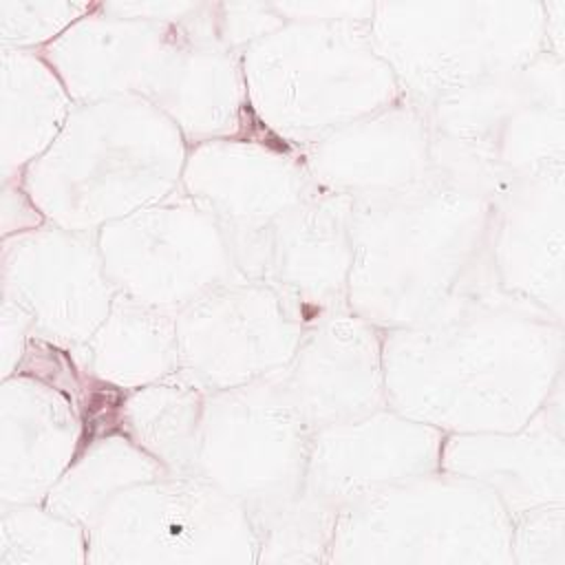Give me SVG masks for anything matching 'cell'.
Here are the masks:
<instances>
[{
	"label": "cell",
	"instance_id": "cell-1",
	"mask_svg": "<svg viewBox=\"0 0 565 565\" xmlns=\"http://www.w3.org/2000/svg\"><path fill=\"white\" fill-rule=\"evenodd\" d=\"M563 322L497 291L384 331L386 404L441 433L523 428L563 377Z\"/></svg>",
	"mask_w": 565,
	"mask_h": 565
},
{
	"label": "cell",
	"instance_id": "cell-2",
	"mask_svg": "<svg viewBox=\"0 0 565 565\" xmlns=\"http://www.w3.org/2000/svg\"><path fill=\"white\" fill-rule=\"evenodd\" d=\"M492 201L437 174L353 201L347 309L382 331L441 320L494 291Z\"/></svg>",
	"mask_w": 565,
	"mask_h": 565
},
{
	"label": "cell",
	"instance_id": "cell-3",
	"mask_svg": "<svg viewBox=\"0 0 565 565\" xmlns=\"http://www.w3.org/2000/svg\"><path fill=\"white\" fill-rule=\"evenodd\" d=\"M185 157L188 141L154 104L110 97L75 104L22 185L49 223L97 234L177 192Z\"/></svg>",
	"mask_w": 565,
	"mask_h": 565
},
{
	"label": "cell",
	"instance_id": "cell-4",
	"mask_svg": "<svg viewBox=\"0 0 565 565\" xmlns=\"http://www.w3.org/2000/svg\"><path fill=\"white\" fill-rule=\"evenodd\" d=\"M241 66L256 126L296 152L402 97L369 24L285 22Z\"/></svg>",
	"mask_w": 565,
	"mask_h": 565
},
{
	"label": "cell",
	"instance_id": "cell-5",
	"mask_svg": "<svg viewBox=\"0 0 565 565\" xmlns=\"http://www.w3.org/2000/svg\"><path fill=\"white\" fill-rule=\"evenodd\" d=\"M424 110L433 174L488 201L565 163V60L550 53Z\"/></svg>",
	"mask_w": 565,
	"mask_h": 565
},
{
	"label": "cell",
	"instance_id": "cell-6",
	"mask_svg": "<svg viewBox=\"0 0 565 565\" xmlns=\"http://www.w3.org/2000/svg\"><path fill=\"white\" fill-rule=\"evenodd\" d=\"M327 563L512 565V519L490 488L435 470L344 503Z\"/></svg>",
	"mask_w": 565,
	"mask_h": 565
},
{
	"label": "cell",
	"instance_id": "cell-7",
	"mask_svg": "<svg viewBox=\"0 0 565 565\" xmlns=\"http://www.w3.org/2000/svg\"><path fill=\"white\" fill-rule=\"evenodd\" d=\"M543 24V0L375 2L369 33L402 97L428 108L545 53Z\"/></svg>",
	"mask_w": 565,
	"mask_h": 565
},
{
	"label": "cell",
	"instance_id": "cell-8",
	"mask_svg": "<svg viewBox=\"0 0 565 565\" xmlns=\"http://www.w3.org/2000/svg\"><path fill=\"white\" fill-rule=\"evenodd\" d=\"M86 534V565L256 563L247 510L201 477L135 483L106 503Z\"/></svg>",
	"mask_w": 565,
	"mask_h": 565
},
{
	"label": "cell",
	"instance_id": "cell-9",
	"mask_svg": "<svg viewBox=\"0 0 565 565\" xmlns=\"http://www.w3.org/2000/svg\"><path fill=\"white\" fill-rule=\"evenodd\" d=\"M117 294L179 313L203 294L245 278L223 223L181 188L97 232Z\"/></svg>",
	"mask_w": 565,
	"mask_h": 565
},
{
	"label": "cell",
	"instance_id": "cell-10",
	"mask_svg": "<svg viewBox=\"0 0 565 565\" xmlns=\"http://www.w3.org/2000/svg\"><path fill=\"white\" fill-rule=\"evenodd\" d=\"M311 433L278 373L207 393L194 477L230 494L247 512L274 505L305 488Z\"/></svg>",
	"mask_w": 565,
	"mask_h": 565
},
{
	"label": "cell",
	"instance_id": "cell-11",
	"mask_svg": "<svg viewBox=\"0 0 565 565\" xmlns=\"http://www.w3.org/2000/svg\"><path fill=\"white\" fill-rule=\"evenodd\" d=\"M305 322L265 280L225 282L177 313L179 371L205 393L269 377L291 360Z\"/></svg>",
	"mask_w": 565,
	"mask_h": 565
},
{
	"label": "cell",
	"instance_id": "cell-12",
	"mask_svg": "<svg viewBox=\"0 0 565 565\" xmlns=\"http://www.w3.org/2000/svg\"><path fill=\"white\" fill-rule=\"evenodd\" d=\"M115 296L97 234L46 221L2 238L0 298L31 318L40 340L64 351L82 347L106 318Z\"/></svg>",
	"mask_w": 565,
	"mask_h": 565
},
{
	"label": "cell",
	"instance_id": "cell-13",
	"mask_svg": "<svg viewBox=\"0 0 565 565\" xmlns=\"http://www.w3.org/2000/svg\"><path fill=\"white\" fill-rule=\"evenodd\" d=\"M179 188L234 241L269 227L316 185L296 150L252 135L188 146Z\"/></svg>",
	"mask_w": 565,
	"mask_h": 565
},
{
	"label": "cell",
	"instance_id": "cell-14",
	"mask_svg": "<svg viewBox=\"0 0 565 565\" xmlns=\"http://www.w3.org/2000/svg\"><path fill=\"white\" fill-rule=\"evenodd\" d=\"M177 24L121 18L99 2L40 53L62 79L73 104L159 95L185 44Z\"/></svg>",
	"mask_w": 565,
	"mask_h": 565
},
{
	"label": "cell",
	"instance_id": "cell-15",
	"mask_svg": "<svg viewBox=\"0 0 565 565\" xmlns=\"http://www.w3.org/2000/svg\"><path fill=\"white\" fill-rule=\"evenodd\" d=\"M488 263L497 294L565 320V163L492 201Z\"/></svg>",
	"mask_w": 565,
	"mask_h": 565
},
{
	"label": "cell",
	"instance_id": "cell-16",
	"mask_svg": "<svg viewBox=\"0 0 565 565\" xmlns=\"http://www.w3.org/2000/svg\"><path fill=\"white\" fill-rule=\"evenodd\" d=\"M446 433L391 406L311 433L305 490L342 508L373 490L439 470Z\"/></svg>",
	"mask_w": 565,
	"mask_h": 565
},
{
	"label": "cell",
	"instance_id": "cell-17",
	"mask_svg": "<svg viewBox=\"0 0 565 565\" xmlns=\"http://www.w3.org/2000/svg\"><path fill=\"white\" fill-rule=\"evenodd\" d=\"M382 344L384 331L349 309L305 324L278 380L311 430L388 406Z\"/></svg>",
	"mask_w": 565,
	"mask_h": 565
},
{
	"label": "cell",
	"instance_id": "cell-18",
	"mask_svg": "<svg viewBox=\"0 0 565 565\" xmlns=\"http://www.w3.org/2000/svg\"><path fill=\"white\" fill-rule=\"evenodd\" d=\"M353 199L313 188L258 238V280L278 289L309 324L347 309Z\"/></svg>",
	"mask_w": 565,
	"mask_h": 565
},
{
	"label": "cell",
	"instance_id": "cell-19",
	"mask_svg": "<svg viewBox=\"0 0 565 565\" xmlns=\"http://www.w3.org/2000/svg\"><path fill=\"white\" fill-rule=\"evenodd\" d=\"M309 181L353 201L415 185L433 174L426 110L406 97L298 150Z\"/></svg>",
	"mask_w": 565,
	"mask_h": 565
},
{
	"label": "cell",
	"instance_id": "cell-20",
	"mask_svg": "<svg viewBox=\"0 0 565 565\" xmlns=\"http://www.w3.org/2000/svg\"><path fill=\"white\" fill-rule=\"evenodd\" d=\"M86 435L64 384L24 369L0 380V503H42Z\"/></svg>",
	"mask_w": 565,
	"mask_h": 565
},
{
	"label": "cell",
	"instance_id": "cell-21",
	"mask_svg": "<svg viewBox=\"0 0 565 565\" xmlns=\"http://www.w3.org/2000/svg\"><path fill=\"white\" fill-rule=\"evenodd\" d=\"M563 377L541 411L510 433H448L439 470L490 488L510 519L565 503Z\"/></svg>",
	"mask_w": 565,
	"mask_h": 565
},
{
	"label": "cell",
	"instance_id": "cell-22",
	"mask_svg": "<svg viewBox=\"0 0 565 565\" xmlns=\"http://www.w3.org/2000/svg\"><path fill=\"white\" fill-rule=\"evenodd\" d=\"M188 146L265 135L249 110L241 55L185 42L152 102Z\"/></svg>",
	"mask_w": 565,
	"mask_h": 565
},
{
	"label": "cell",
	"instance_id": "cell-23",
	"mask_svg": "<svg viewBox=\"0 0 565 565\" xmlns=\"http://www.w3.org/2000/svg\"><path fill=\"white\" fill-rule=\"evenodd\" d=\"M84 377L128 393L179 373L177 313L117 294L95 333L71 351Z\"/></svg>",
	"mask_w": 565,
	"mask_h": 565
},
{
	"label": "cell",
	"instance_id": "cell-24",
	"mask_svg": "<svg viewBox=\"0 0 565 565\" xmlns=\"http://www.w3.org/2000/svg\"><path fill=\"white\" fill-rule=\"evenodd\" d=\"M73 106L40 51L0 49V179L22 174L42 157Z\"/></svg>",
	"mask_w": 565,
	"mask_h": 565
},
{
	"label": "cell",
	"instance_id": "cell-25",
	"mask_svg": "<svg viewBox=\"0 0 565 565\" xmlns=\"http://www.w3.org/2000/svg\"><path fill=\"white\" fill-rule=\"evenodd\" d=\"M207 393L181 371L119 395L115 426L168 475L194 477Z\"/></svg>",
	"mask_w": 565,
	"mask_h": 565
},
{
	"label": "cell",
	"instance_id": "cell-26",
	"mask_svg": "<svg viewBox=\"0 0 565 565\" xmlns=\"http://www.w3.org/2000/svg\"><path fill=\"white\" fill-rule=\"evenodd\" d=\"M168 475L117 426L86 435L79 452L46 494L44 503L86 530L121 490Z\"/></svg>",
	"mask_w": 565,
	"mask_h": 565
},
{
	"label": "cell",
	"instance_id": "cell-27",
	"mask_svg": "<svg viewBox=\"0 0 565 565\" xmlns=\"http://www.w3.org/2000/svg\"><path fill=\"white\" fill-rule=\"evenodd\" d=\"M247 514L256 534V563H327L338 508L302 488Z\"/></svg>",
	"mask_w": 565,
	"mask_h": 565
},
{
	"label": "cell",
	"instance_id": "cell-28",
	"mask_svg": "<svg viewBox=\"0 0 565 565\" xmlns=\"http://www.w3.org/2000/svg\"><path fill=\"white\" fill-rule=\"evenodd\" d=\"M86 527L42 503H0V565H86Z\"/></svg>",
	"mask_w": 565,
	"mask_h": 565
},
{
	"label": "cell",
	"instance_id": "cell-29",
	"mask_svg": "<svg viewBox=\"0 0 565 565\" xmlns=\"http://www.w3.org/2000/svg\"><path fill=\"white\" fill-rule=\"evenodd\" d=\"M93 7L95 2L0 0V49L42 51Z\"/></svg>",
	"mask_w": 565,
	"mask_h": 565
},
{
	"label": "cell",
	"instance_id": "cell-30",
	"mask_svg": "<svg viewBox=\"0 0 565 565\" xmlns=\"http://www.w3.org/2000/svg\"><path fill=\"white\" fill-rule=\"evenodd\" d=\"M512 563L565 565V503L534 508L512 519Z\"/></svg>",
	"mask_w": 565,
	"mask_h": 565
},
{
	"label": "cell",
	"instance_id": "cell-31",
	"mask_svg": "<svg viewBox=\"0 0 565 565\" xmlns=\"http://www.w3.org/2000/svg\"><path fill=\"white\" fill-rule=\"evenodd\" d=\"M282 24L285 20L271 2H216L214 38L223 51L241 55L247 46Z\"/></svg>",
	"mask_w": 565,
	"mask_h": 565
},
{
	"label": "cell",
	"instance_id": "cell-32",
	"mask_svg": "<svg viewBox=\"0 0 565 565\" xmlns=\"http://www.w3.org/2000/svg\"><path fill=\"white\" fill-rule=\"evenodd\" d=\"M33 335L31 318L11 300L0 298V380L20 371Z\"/></svg>",
	"mask_w": 565,
	"mask_h": 565
},
{
	"label": "cell",
	"instance_id": "cell-33",
	"mask_svg": "<svg viewBox=\"0 0 565 565\" xmlns=\"http://www.w3.org/2000/svg\"><path fill=\"white\" fill-rule=\"evenodd\" d=\"M285 22H355L369 24L375 2H271Z\"/></svg>",
	"mask_w": 565,
	"mask_h": 565
},
{
	"label": "cell",
	"instance_id": "cell-34",
	"mask_svg": "<svg viewBox=\"0 0 565 565\" xmlns=\"http://www.w3.org/2000/svg\"><path fill=\"white\" fill-rule=\"evenodd\" d=\"M0 181H2V203H0L2 238L46 223L42 212L35 207V203L26 194L22 185V174L7 177Z\"/></svg>",
	"mask_w": 565,
	"mask_h": 565
},
{
	"label": "cell",
	"instance_id": "cell-35",
	"mask_svg": "<svg viewBox=\"0 0 565 565\" xmlns=\"http://www.w3.org/2000/svg\"><path fill=\"white\" fill-rule=\"evenodd\" d=\"M543 51L565 60V0H543Z\"/></svg>",
	"mask_w": 565,
	"mask_h": 565
}]
</instances>
